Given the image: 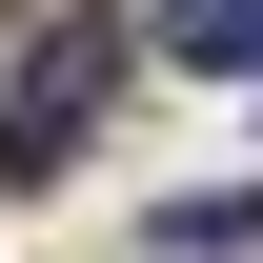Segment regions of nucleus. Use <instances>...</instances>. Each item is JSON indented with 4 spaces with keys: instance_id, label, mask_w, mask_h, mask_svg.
Segmentation results:
<instances>
[{
    "instance_id": "f257e3e1",
    "label": "nucleus",
    "mask_w": 263,
    "mask_h": 263,
    "mask_svg": "<svg viewBox=\"0 0 263 263\" xmlns=\"http://www.w3.org/2000/svg\"><path fill=\"white\" fill-rule=\"evenodd\" d=\"M101 101H122V21H41V61L0 81V182H61Z\"/></svg>"
},
{
    "instance_id": "f03ea898",
    "label": "nucleus",
    "mask_w": 263,
    "mask_h": 263,
    "mask_svg": "<svg viewBox=\"0 0 263 263\" xmlns=\"http://www.w3.org/2000/svg\"><path fill=\"white\" fill-rule=\"evenodd\" d=\"M162 41H182L202 81H243V61H263V0H162Z\"/></svg>"
}]
</instances>
